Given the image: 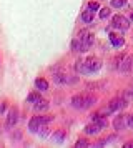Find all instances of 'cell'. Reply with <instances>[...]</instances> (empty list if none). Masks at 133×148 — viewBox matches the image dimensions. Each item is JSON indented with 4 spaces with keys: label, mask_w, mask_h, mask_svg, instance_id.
Returning a JSON list of instances; mask_svg holds the SVG:
<instances>
[{
    "label": "cell",
    "mask_w": 133,
    "mask_h": 148,
    "mask_svg": "<svg viewBox=\"0 0 133 148\" xmlns=\"http://www.w3.org/2000/svg\"><path fill=\"white\" fill-rule=\"evenodd\" d=\"M101 68V60L97 58V57H88L83 60V70H82V73H93V72H97Z\"/></svg>",
    "instance_id": "obj_1"
},
{
    "label": "cell",
    "mask_w": 133,
    "mask_h": 148,
    "mask_svg": "<svg viewBox=\"0 0 133 148\" xmlns=\"http://www.w3.org/2000/svg\"><path fill=\"white\" fill-rule=\"evenodd\" d=\"M78 40H80V50H82V52H86V50L93 45L95 37H93L92 32H88V30H82V32H80Z\"/></svg>",
    "instance_id": "obj_2"
},
{
    "label": "cell",
    "mask_w": 133,
    "mask_h": 148,
    "mask_svg": "<svg viewBox=\"0 0 133 148\" xmlns=\"http://www.w3.org/2000/svg\"><path fill=\"white\" fill-rule=\"evenodd\" d=\"M117 68L123 73H128L133 68V57L132 55H125V57H118L117 58Z\"/></svg>",
    "instance_id": "obj_3"
},
{
    "label": "cell",
    "mask_w": 133,
    "mask_h": 148,
    "mask_svg": "<svg viewBox=\"0 0 133 148\" xmlns=\"http://www.w3.org/2000/svg\"><path fill=\"white\" fill-rule=\"evenodd\" d=\"M48 121H52V116H33L30 120V123H28L30 132H38V128L47 125Z\"/></svg>",
    "instance_id": "obj_4"
},
{
    "label": "cell",
    "mask_w": 133,
    "mask_h": 148,
    "mask_svg": "<svg viewBox=\"0 0 133 148\" xmlns=\"http://www.w3.org/2000/svg\"><path fill=\"white\" fill-rule=\"evenodd\" d=\"M112 27L118 28V30H121V32H125V30L130 28V20H126L123 15H115L113 20H112Z\"/></svg>",
    "instance_id": "obj_5"
},
{
    "label": "cell",
    "mask_w": 133,
    "mask_h": 148,
    "mask_svg": "<svg viewBox=\"0 0 133 148\" xmlns=\"http://www.w3.org/2000/svg\"><path fill=\"white\" fill-rule=\"evenodd\" d=\"M105 127H106V121L103 120V118H97V120H95V123H92V125H88V127L85 128V133L95 135V133H98L100 130H103Z\"/></svg>",
    "instance_id": "obj_6"
},
{
    "label": "cell",
    "mask_w": 133,
    "mask_h": 148,
    "mask_svg": "<svg viewBox=\"0 0 133 148\" xmlns=\"http://www.w3.org/2000/svg\"><path fill=\"white\" fill-rule=\"evenodd\" d=\"M128 105V100L126 98H113L110 103H108V112H118V110H123V108Z\"/></svg>",
    "instance_id": "obj_7"
},
{
    "label": "cell",
    "mask_w": 133,
    "mask_h": 148,
    "mask_svg": "<svg viewBox=\"0 0 133 148\" xmlns=\"http://www.w3.org/2000/svg\"><path fill=\"white\" fill-rule=\"evenodd\" d=\"M113 127H115V130H123V128H126L128 127V116L126 115H118L113 120Z\"/></svg>",
    "instance_id": "obj_8"
},
{
    "label": "cell",
    "mask_w": 133,
    "mask_h": 148,
    "mask_svg": "<svg viewBox=\"0 0 133 148\" xmlns=\"http://www.w3.org/2000/svg\"><path fill=\"white\" fill-rule=\"evenodd\" d=\"M19 120V113H17V108H10L8 110V115H7V128H12L15 127V123Z\"/></svg>",
    "instance_id": "obj_9"
},
{
    "label": "cell",
    "mask_w": 133,
    "mask_h": 148,
    "mask_svg": "<svg viewBox=\"0 0 133 148\" xmlns=\"http://www.w3.org/2000/svg\"><path fill=\"white\" fill-rule=\"evenodd\" d=\"M110 42H112L113 47H117V48L125 45V38H123V35H120V34H110Z\"/></svg>",
    "instance_id": "obj_10"
},
{
    "label": "cell",
    "mask_w": 133,
    "mask_h": 148,
    "mask_svg": "<svg viewBox=\"0 0 133 148\" xmlns=\"http://www.w3.org/2000/svg\"><path fill=\"white\" fill-rule=\"evenodd\" d=\"M33 108H35V112H45L47 108H48V100H38L37 103H33Z\"/></svg>",
    "instance_id": "obj_11"
},
{
    "label": "cell",
    "mask_w": 133,
    "mask_h": 148,
    "mask_svg": "<svg viewBox=\"0 0 133 148\" xmlns=\"http://www.w3.org/2000/svg\"><path fill=\"white\" fill-rule=\"evenodd\" d=\"M35 87L38 88L40 92H43V90H48V82L45 78H37L35 80Z\"/></svg>",
    "instance_id": "obj_12"
},
{
    "label": "cell",
    "mask_w": 133,
    "mask_h": 148,
    "mask_svg": "<svg viewBox=\"0 0 133 148\" xmlns=\"http://www.w3.org/2000/svg\"><path fill=\"white\" fill-rule=\"evenodd\" d=\"M72 105L75 108H83V95H77L72 98Z\"/></svg>",
    "instance_id": "obj_13"
},
{
    "label": "cell",
    "mask_w": 133,
    "mask_h": 148,
    "mask_svg": "<svg viewBox=\"0 0 133 148\" xmlns=\"http://www.w3.org/2000/svg\"><path fill=\"white\" fill-rule=\"evenodd\" d=\"M95 101H97L95 100V97H92V95H83V108L92 107Z\"/></svg>",
    "instance_id": "obj_14"
},
{
    "label": "cell",
    "mask_w": 133,
    "mask_h": 148,
    "mask_svg": "<svg viewBox=\"0 0 133 148\" xmlns=\"http://www.w3.org/2000/svg\"><path fill=\"white\" fill-rule=\"evenodd\" d=\"M82 20L85 22V23H90L93 20V12L92 10H85L83 14H82Z\"/></svg>",
    "instance_id": "obj_15"
},
{
    "label": "cell",
    "mask_w": 133,
    "mask_h": 148,
    "mask_svg": "<svg viewBox=\"0 0 133 148\" xmlns=\"http://www.w3.org/2000/svg\"><path fill=\"white\" fill-rule=\"evenodd\" d=\"M63 138H65V132H62V130H58V132L53 133V141H55V143H62Z\"/></svg>",
    "instance_id": "obj_16"
},
{
    "label": "cell",
    "mask_w": 133,
    "mask_h": 148,
    "mask_svg": "<svg viewBox=\"0 0 133 148\" xmlns=\"http://www.w3.org/2000/svg\"><path fill=\"white\" fill-rule=\"evenodd\" d=\"M27 100L30 101V103H37L38 100H42V97H40V93H37V92H33V93L28 95V98Z\"/></svg>",
    "instance_id": "obj_17"
},
{
    "label": "cell",
    "mask_w": 133,
    "mask_h": 148,
    "mask_svg": "<svg viewBox=\"0 0 133 148\" xmlns=\"http://www.w3.org/2000/svg\"><path fill=\"white\" fill-rule=\"evenodd\" d=\"M126 5V0H112V7L115 8H121Z\"/></svg>",
    "instance_id": "obj_18"
},
{
    "label": "cell",
    "mask_w": 133,
    "mask_h": 148,
    "mask_svg": "<svg viewBox=\"0 0 133 148\" xmlns=\"http://www.w3.org/2000/svg\"><path fill=\"white\" fill-rule=\"evenodd\" d=\"M98 15H100V18H106V17H110V8H108V7L101 8Z\"/></svg>",
    "instance_id": "obj_19"
},
{
    "label": "cell",
    "mask_w": 133,
    "mask_h": 148,
    "mask_svg": "<svg viewBox=\"0 0 133 148\" xmlns=\"http://www.w3.org/2000/svg\"><path fill=\"white\" fill-rule=\"evenodd\" d=\"M123 98H126V100H132V98H133V87L128 88L126 92H123Z\"/></svg>",
    "instance_id": "obj_20"
},
{
    "label": "cell",
    "mask_w": 133,
    "mask_h": 148,
    "mask_svg": "<svg viewBox=\"0 0 133 148\" xmlns=\"http://www.w3.org/2000/svg\"><path fill=\"white\" fill-rule=\"evenodd\" d=\"M72 50L73 52H82V50H80V40H73L72 42Z\"/></svg>",
    "instance_id": "obj_21"
},
{
    "label": "cell",
    "mask_w": 133,
    "mask_h": 148,
    "mask_svg": "<svg viewBox=\"0 0 133 148\" xmlns=\"http://www.w3.org/2000/svg\"><path fill=\"white\" fill-rule=\"evenodd\" d=\"M98 8H100V5L97 3V2H90V3H88V10H92V12L98 10Z\"/></svg>",
    "instance_id": "obj_22"
},
{
    "label": "cell",
    "mask_w": 133,
    "mask_h": 148,
    "mask_svg": "<svg viewBox=\"0 0 133 148\" xmlns=\"http://www.w3.org/2000/svg\"><path fill=\"white\" fill-rule=\"evenodd\" d=\"M55 82H57V83H63V82H65V77L60 75V73H55Z\"/></svg>",
    "instance_id": "obj_23"
},
{
    "label": "cell",
    "mask_w": 133,
    "mask_h": 148,
    "mask_svg": "<svg viewBox=\"0 0 133 148\" xmlns=\"http://www.w3.org/2000/svg\"><path fill=\"white\" fill-rule=\"evenodd\" d=\"M75 147H77V148L88 147V141H86V140H80V141H77V143H75Z\"/></svg>",
    "instance_id": "obj_24"
},
{
    "label": "cell",
    "mask_w": 133,
    "mask_h": 148,
    "mask_svg": "<svg viewBox=\"0 0 133 148\" xmlns=\"http://www.w3.org/2000/svg\"><path fill=\"white\" fill-rule=\"evenodd\" d=\"M5 108H7V103H5L3 100H2V101H0V115L5 112Z\"/></svg>",
    "instance_id": "obj_25"
},
{
    "label": "cell",
    "mask_w": 133,
    "mask_h": 148,
    "mask_svg": "<svg viewBox=\"0 0 133 148\" xmlns=\"http://www.w3.org/2000/svg\"><path fill=\"white\" fill-rule=\"evenodd\" d=\"M128 127L133 128V115H130V116H128Z\"/></svg>",
    "instance_id": "obj_26"
},
{
    "label": "cell",
    "mask_w": 133,
    "mask_h": 148,
    "mask_svg": "<svg viewBox=\"0 0 133 148\" xmlns=\"http://www.w3.org/2000/svg\"><path fill=\"white\" fill-rule=\"evenodd\" d=\"M123 147H125V148H133V141H130V143H125Z\"/></svg>",
    "instance_id": "obj_27"
},
{
    "label": "cell",
    "mask_w": 133,
    "mask_h": 148,
    "mask_svg": "<svg viewBox=\"0 0 133 148\" xmlns=\"http://www.w3.org/2000/svg\"><path fill=\"white\" fill-rule=\"evenodd\" d=\"M132 20H133V14H132Z\"/></svg>",
    "instance_id": "obj_28"
}]
</instances>
